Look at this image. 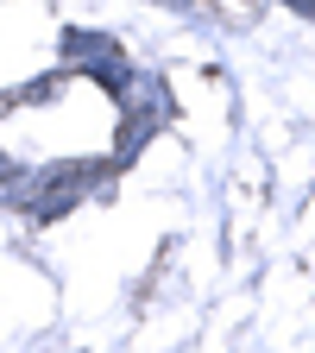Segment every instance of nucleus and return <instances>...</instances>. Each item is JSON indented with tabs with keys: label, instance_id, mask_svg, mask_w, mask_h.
I'll return each mask as SVG.
<instances>
[{
	"label": "nucleus",
	"instance_id": "f257e3e1",
	"mask_svg": "<svg viewBox=\"0 0 315 353\" xmlns=\"http://www.w3.org/2000/svg\"><path fill=\"white\" fill-rule=\"evenodd\" d=\"M290 7H296V13H309V19H315V0H290Z\"/></svg>",
	"mask_w": 315,
	"mask_h": 353
},
{
	"label": "nucleus",
	"instance_id": "f03ea898",
	"mask_svg": "<svg viewBox=\"0 0 315 353\" xmlns=\"http://www.w3.org/2000/svg\"><path fill=\"white\" fill-rule=\"evenodd\" d=\"M170 7H183V0H170Z\"/></svg>",
	"mask_w": 315,
	"mask_h": 353
},
{
	"label": "nucleus",
	"instance_id": "7ed1b4c3",
	"mask_svg": "<svg viewBox=\"0 0 315 353\" xmlns=\"http://www.w3.org/2000/svg\"><path fill=\"white\" fill-rule=\"evenodd\" d=\"M246 7H252V0H246Z\"/></svg>",
	"mask_w": 315,
	"mask_h": 353
}]
</instances>
